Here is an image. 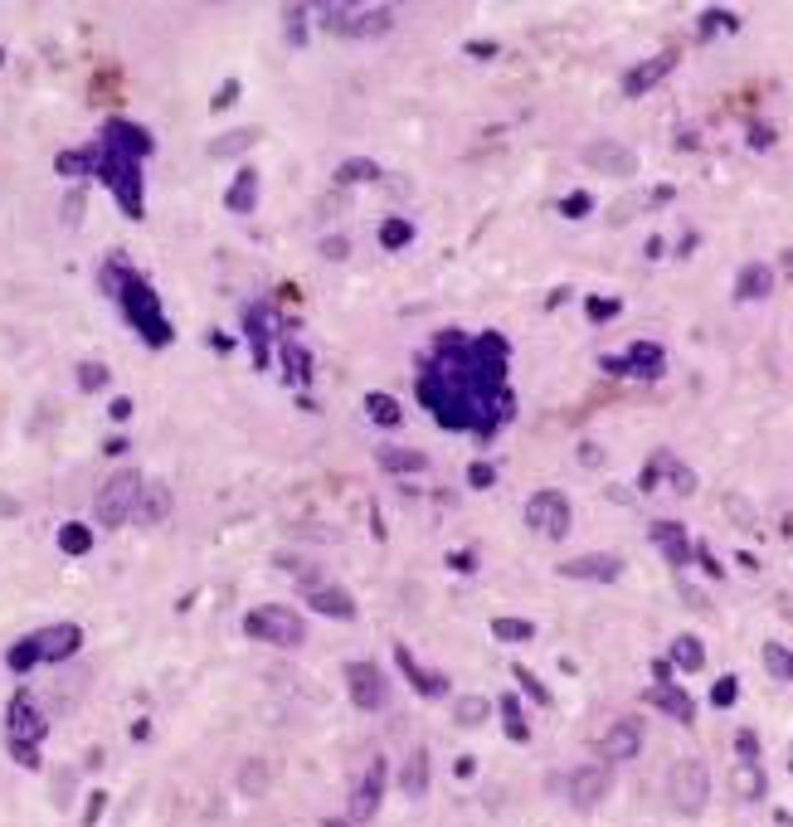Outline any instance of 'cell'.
Returning <instances> with one entry per match:
<instances>
[{"instance_id":"obj_1","label":"cell","mask_w":793,"mask_h":827,"mask_svg":"<svg viewBox=\"0 0 793 827\" xmlns=\"http://www.w3.org/2000/svg\"><path fill=\"white\" fill-rule=\"evenodd\" d=\"M78 643H84V633H78V623H54V628H39V633H29L25 643H15L5 653L10 671H29L35 662H64L78 653Z\"/></svg>"},{"instance_id":"obj_2","label":"cell","mask_w":793,"mask_h":827,"mask_svg":"<svg viewBox=\"0 0 793 827\" xmlns=\"http://www.w3.org/2000/svg\"><path fill=\"white\" fill-rule=\"evenodd\" d=\"M112 293L122 297V307H127L132 326H137L141 336L151 341V346H166V341H171V326H166V317H161V302H156V293H151V283H141L137 273H122V283L112 287Z\"/></svg>"},{"instance_id":"obj_3","label":"cell","mask_w":793,"mask_h":827,"mask_svg":"<svg viewBox=\"0 0 793 827\" xmlns=\"http://www.w3.org/2000/svg\"><path fill=\"white\" fill-rule=\"evenodd\" d=\"M141 487H147V478H141L137 468H122V472H112L108 482H102V492H98V502H92V511H98V521L108 526H122V521H132L137 516V502H141Z\"/></svg>"},{"instance_id":"obj_4","label":"cell","mask_w":793,"mask_h":827,"mask_svg":"<svg viewBox=\"0 0 793 827\" xmlns=\"http://www.w3.org/2000/svg\"><path fill=\"white\" fill-rule=\"evenodd\" d=\"M710 799V774L701 759H677L672 774H667V803H672L682 818H696Z\"/></svg>"},{"instance_id":"obj_5","label":"cell","mask_w":793,"mask_h":827,"mask_svg":"<svg viewBox=\"0 0 793 827\" xmlns=\"http://www.w3.org/2000/svg\"><path fill=\"white\" fill-rule=\"evenodd\" d=\"M244 628H249V638H259V643H273V647H302V638H307L302 618H297L287 604H263V608H253V614L244 618Z\"/></svg>"},{"instance_id":"obj_6","label":"cell","mask_w":793,"mask_h":827,"mask_svg":"<svg viewBox=\"0 0 793 827\" xmlns=\"http://www.w3.org/2000/svg\"><path fill=\"white\" fill-rule=\"evenodd\" d=\"M39 735H44V711L35 706L29 691H20V696L10 701V750H15V759L25 764V769L39 764V754H35Z\"/></svg>"},{"instance_id":"obj_7","label":"cell","mask_w":793,"mask_h":827,"mask_svg":"<svg viewBox=\"0 0 793 827\" xmlns=\"http://www.w3.org/2000/svg\"><path fill=\"white\" fill-rule=\"evenodd\" d=\"M570 516H574L570 496L555 492V487L535 492L531 502H526V521H531V531L550 535V541H565V535H570Z\"/></svg>"},{"instance_id":"obj_8","label":"cell","mask_w":793,"mask_h":827,"mask_svg":"<svg viewBox=\"0 0 793 827\" xmlns=\"http://www.w3.org/2000/svg\"><path fill=\"white\" fill-rule=\"evenodd\" d=\"M346 686H351V701L360 711H385L389 706V681L375 662H351V667H346Z\"/></svg>"},{"instance_id":"obj_9","label":"cell","mask_w":793,"mask_h":827,"mask_svg":"<svg viewBox=\"0 0 793 827\" xmlns=\"http://www.w3.org/2000/svg\"><path fill=\"white\" fill-rule=\"evenodd\" d=\"M609 789H613V769L609 764H580V769L570 774V803L580 813L599 808V803L609 799Z\"/></svg>"},{"instance_id":"obj_10","label":"cell","mask_w":793,"mask_h":827,"mask_svg":"<svg viewBox=\"0 0 793 827\" xmlns=\"http://www.w3.org/2000/svg\"><path fill=\"white\" fill-rule=\"evenodd\" d=\"M580 161L589 165V171H599V175H633L637 171V151L623 147V141H609V137L589 141V147L580 151Z\"/></svg>"},{"instance_id":"obj_11","label":"cell","mask_w":793,"mask_h":827,"mask_svg":"<svg viewBox=\"0 0 793 827\" xmlns=\"http://www.w3.org/2000/svg\"><path fill=\"white\" fill-rule=\"evenodd\" d=\"M677 64H682V54H677V49H657L653 59H643V64H633L623 74V92H628V98H643V92L657 88V83L672 74Z\"/></svg>"},{"instance_id":"obj_12","label":"cell","mask_w":793,"mask_h":827,"mask_svg":"<svg viewBox=\"0 0 793 827\" xmlns=\"http://www.w3.org/2000/svg\"><path fill=\"white\" fill-rule=\"evenodd\" d=\"M380 799H385V759H370L365 779H360V789L351 793V823H370L380 813Z\"/></svg>"},{"instance_id":"obj_13","label":"cell","mask_w":793,"mask_h":827,"mask_svg":"<svg viewBox=\"0 0 793 827\" xmlns=\"http://www.w3.org/2000/svg\"><path fill=\"white\" fill-rule=\"evenodd\" d=\"M599 750L609 754V759H633L637 750H643V720H633V716H623V720H613L609 730H604V740H599Z\"/></svg>"},{"instance_id":"obj_14","label":"cell","mask_w":793,"mask_h":827,"mask_svg":"<svg viewBox=\"0 0 793 827\" xmlns=\"http://www.w3.org/2000/svg\"><path fill=\"white\" fill-rule=\"evenodd\" d=\"M560 574L565 579H599V584H609V579L623 574V560L618 555H580V560H565L560 565Z\"/></svg>"},{"instance_id":"obj_15","label":"cell","mask_w":793,"mask_h":827,"mask_svg":"<svg viewBox=\"0 0 793 827\" xmlns=\"http://www.w3.org/2000/svg\"><path fill=\"white\" fill-rule=\"evenodd\" d=\"M307 604L326 618H356V598L346 594L341 584H312L307 589Z\"/></svg>"},{"instance_id":"obj_16","label":"cell","mask_w":793,"mask_h":827,"mask_svg":"<svg viewBox=\"0 0 793 827\" xmlns=\"http://www.w3.org/2000/svg\"><path fill=\"white\" fill-rule=\"evenodd\" d=\"M647 535H653L657 550H662L672 565H686V560H692V541H686V531H682L677 521H653V526H647Z\"/></svg>"},{"instance_id":"obj_17","label":"cell","mask_w":793,"mask_h":827,"mask_svg":"<svg viewBox=\"0 0 793 827\" xmlns=\"http://www.w3.org/2000/svg\"><path fill=\"white\" fill-rule=\"evenodd\" d=\"M171 487L166 482H147V487H141V502H137V516H132V521H141V526H161L171 516Z\"/></svg>"},{"instance_id":"obj_18","label":"cell","mask_w":793,"mask_h":827,"mask_svg":"<svg viewBox=\"0 0 793 827\" xmlns=\"http://www.w3.org/2000/svg\"><path fill=\"white\" fill-rule=\"evenodd\" d=\"M375 462L385 472H429V453H419V448H389V443H380Z\"/></svg>"},{"instance_id":"obj_19","label":"cell","mask_w":793,"mask_h":827,"mask_svg":"<svg viewBox=\"0 0 793 827\" xmlns=\"http://www.w3.org/2000/svg\"><path fill=\"white\" fill-rule=\"evenodd\" d=\"M769 287H774V268L769 263H745L735 277V297L740 302H755V297H765Z\"/></svg>"},{"instance_id":"obj_20","label":"cell","mask_w":793,"mask_h":827,"mask_svg":"<svg viewBox=\"0 0 793 827\" xmlns=\"http://www.w3.org/2000/svg\"><path fill=\"white\" fill-rule=\"evenodd\" d=\"M399 789L409 793V799H424L429 793V750L419 744V750H409L405 769H399Z\"/></svg>"},{"instance_id":"obj_21","label":"cell","mask_w":793,"mask_h":827,"mask_svg":"<svg viewBox=\"0 0 793 827\" xmlns=\"http://www.w3.org/2000/svg\"><path fill=\"white\" fill-rule=\"evenodd\" d=\"M395 662H399V667H405V677H409V686H414V691H424V696H443V691H448V681H443V677H434V671H424V667H419L409 647H395Z\"/></svg>"},{"instance_id":"obj_22","label":"cell","mask_w":793,"mask_h":827,"mask_svg":"<svg viewBox=\"0 0 793 827\" xmlns=\"http://www.w3.org/2000/svg\"><path fill=\"white\" fill-rule=\"evenodd\" d=\"M224 205H229L234 214H249L253 205H259V171H253V165H244V171L234 175V185H229V195H224Z\"/></svg>"},{"instance_id":"obj_23","label":"cell","mask_w":793,"mask_h":827,"mask_svg":"<svg viewBox=\"0 0 793 827\" xmlns=\"http://www.w3.org/2000/svg\"><path fill=\"white\" fill-rule=\"evenodd\" d=\"M389 25H395L389 5H360L356 10V25H351V39H375V35H385Z\"/></svg>"},{"instance_id":"obj_24","label":"cell","mask_w":793,"mask_h":827,"mask_svg":"<svg viewBox=\"0 0 793 827\" xmlns=\"http://www.w3.org/2000/svg\"><path fill=\"white\" fill-rule=\"evenodd\" d=\"M653 706H662L672 720H686L692 726V716H696V706H692V696L686 691H677L672 681H662V686H653Z\"/></svg>"},{"instance_id":"obj_25","label":"cell","mask_w":793,"mask_h":827,"mask_svg":"<svg viewBox=\"0 0 793 827\" xmlns=\"http://www.w3.org/2000/svg\"><path fill=\"white\" fill-rule=\"evenodd\" d=\"M259 141V127H239V132H224V137L210 141V157L214 161H229V157H244V151Z\"/></svg>"},{"instance_id":"obj_26","label":"cell","mask_w":793,"mask_h":827,"mask_svg":"<svg viewBox=\"0 0 793 827\" xmlns=\"http://www.w3.org/2000/svg\"><path fill=\"white\" fill-rule=\"evenodd\" d=\"M662 346H653V341H637L633 350H628V360L623 365L633 370V375H662Z\"/></svg>"},{"instance_id":"obj_27","label":"cell","mask_w":793,"mask_h":827,"mask_svg":"<svg viewBox=\"0 0 793 827\" xmlns=\"http://www.w3.org/2000/svg\"><path fill=\"white\" fill-rule=\"evenodd\" d=\"M672 662H677L682 671H701V667H706V647H701V638L682 633V638L672 643Z\"/></svg>"},{"instance_id":"obj_28","label":"cell","mask_w":793,"mask_h":827,"mask_svg":"<svg viewBox=\"0 0 793 827\" xmlns=\"http://www.w3.org/2000/svg\"><path fill=\"white\" fill-rule=\"evenodd\" d=\"M268 783H273V769H268L263 759H244V769H239V789L249 793V799H259V793H268Z\"/></svg>"},{"instance_id":"obj_29","label":"cell","mask_w":793,"mask_h":827,"mask_svg":"<svg viewBox=\"0 0 793 827\" xmlns=\"http://www.w3.org/2000/svg\"><path fill=\"white\" fill-rule=\"evenodd\" d=\"M765 671L774 681H793V647H784V643H765Z\"/></svg>"},{"instance_id":"obj_30","label":"cell","mask_w":793,"mask_h":827,"mask_svg":"<svg viewBox=\"0 0 793 827\" xmlns=\"http://www.w3.org/2000/svg\"><path fill=\"white\" fill-rule=\"evenodd\" d=\"M365 414H370V423H380V429H399V419H405L389 395H370L365 399Z\"/></svg>"},{"instance_id":"obj_31","label":"cell","mask_w":793,"mask_h":827,"mask_svg":"<svg viewBox=\"0 0 793 827\" xmlns=\"http://www.w3.org/2000/svg\"><path fill=\"white\" fill-rule=\"evenodd\" d=\"M492 633H497L501 643H531L535 623H531V618H492Z\"/></svg>"},{"instance_id":"obj_32","label":"cell","mask_w":793,"mask_h":827,"mask_svg":"<svg viewBox=\"0 0 793 827\" xmlns=\"http://www.w3.org/2000/svg\"><path fill=\"white\" fill-rule=\"evenodd\" d=\"M249 346L259 356V365L268 360V307H249Z\"/></svg>"},{"instance_id":"obj_33","label":"cell","mask_w":793,"mask_h":827,"mask_svg":"<svg viewBox=\"0 0 793 827\" xmlns=\"http://www.w3.org/2000/svg\"><path fill=\"white\" fill-rule=\"evenodd\" d=\"M283 360H287V380H302L312 375V356H307V346H297V341H283Z\"/></svg>"},{"instance_id":"obj_34","label":"cell","mask_w":793,"mask_h":827,"mask_svg":"<svg viewBox=\"0 0 793 827\" xmlns=\"http://www.w3.org/2000/svg\"><path fill=\"white\" fill-rule=\"evenodd\" d=\"M501 720H507V735L517 740V744L531 740V726L521 720V701H517V696H501Z\"/></svg>"},{"instance_id":"obj_35","label":"cell","mask_w":793,"mask_h":827,"mask_svg":"<svg viewBox=\"0 0 793 827\" xmlns=\"http://www.w3.org/2000/svg\"><path fill=\"white\" fill-rule=\"evenodd\" d=\"M356 10H360V5H326V10H322V29H332V35H351Z\"/></svg>"},{"instance_id":"obj_36","label":"cell","mask_w":793,"mask_h":827,"mask_svg":"<svg viewBox=\"0 0 793 827\" xmlns=\"http://www.w3.org/2000/svg\"><path fill=\"white\" fill-rule=\"evenodd\" d=\"M380 244H385V248L414 244V224H409V220H385V224H380Z\"/></svg>"},{"instance_id":"obj_37","label":"cell","mask_w":793,"mask_h":827,"mask_svg":"<svg viewBox=\"0 0 793 827\" xmlns=\"http://www.w3.org/2000/svg\"><path fill=\"white\" fill-rule=\"evenodd\" d=\"M380 175V165L375 161H365V157H356V161H346L341 171H336V185H356V181H375Z\"/></svg>"},{"instance_id":"obj_38","label":"cell","mask_w":793,"mask_h":827,"mask_svg":"<svg viewBox=\"0 0 793 827\" xmlns=\"http://www.w3.org/2000/svg\"><path fill=\"white\" fill-rule=\"evenodd\" d=\"M735 793L740 799H759V793H765V774H759L755 764H740L735 769Z\"/></svg>"},{"instance_id":"obj_39","label":"cell","mask_w":793,"mask_h":827,"mask_svg":"<svg viewBox=\"0 0 793 827\" xmlns=\"http://www.w3.org/2000/svg\"><path fill=\"white\" fill-rule=\"evenodd\" d=\"M487 701L482 696H462L458 701V711H453V720H458V726H482V720H487Z\"/></svg>"},{"instance_id":"obj_40","label":"cell","mask_w":793,"mask_h":827,"mask_svg":"<svg viewBox=\"0 0 793 827\" xmlns=\"http://www.w3.org/2000/svg\"><path fill=\"white\" fill-rule=\"evenodd\" d=\"M59 545H64L68 555H88V545H92L88 526H64V531H59Z\"/></svg>"},{"instance_id":"obj_41","label":"cell","mask_w":793,"mask_h":827,"mask_svg":"<svg viewBox=\"0 0 793 827\" xmlns=\"http://www.w3.org/2000/svg\"><path fill=\"white\" fill-rule=\"evenodd\" d=\"M511 671H517V681H521V686L531 691V701H535V706H550V691H545L541 681L531 677V667H511Z\"/></svg>"},{"instance_id":"obj_42","label":"cell","mask_w":793,"mask_h":827,"mask_svg":"<svg viewBox=\"0 0 793 827\" xmlns=\"http://www.w3.org/2000/svg\"><path fill=\"white\" fill-rule=\"evenodd\" d=\"M74 779H78L74 769L54 774V803H59V808H68V799H74Z\"/></svg>"},{"instance_id":"obj_43","label":"cell","mask_w":793,"mask_h":827,"mask_svg":"<svg viewBox=\"0 0 793 827\" xmlns=\"http://www.w3.org/2000/svg\"><path fill=\"white\" fill-rule=\"evenodd\" d=\"M735 696H740V681L735 677H720L716 686H710V701H716V706H730Z\"/></svg>"},{"instance_id":"obj_44","label":"cell","mask_w":793,"mask_h":827,"mask_svg":"<svg viewBox=\"0 0 793 827\" xmlns=\"http://www.w3.org/2000/svg\"><path fill=\"white\" fill-rule=\"evenodd\" d=\"M735 750H740V759H745V764H755V759H759V740H755V730H740V735H735Z\"/></svg>"},{"instance_id":"obj_45","label":"cell","mask_w":793,"mask_h":827,"mask_svg":"<svg viewBox=\"0 0 793 827\" xmlns=\"http://www.w3.org/2000/svg\"><path fill=\"white\" fill-rule=\"evenodd\" d=\"M492 478H497V472H492L487 462H472V472H468V482H472V487H492Z\"/></svg>"},{"instance_id":"obj_46","label":"cell","mask_w":793,"mask_h":827,"mask_svg":"<svg viewBox=\"0 0 793 827\" xmlns=\"http://www.w3.org/2000/svg\"><path fill=\"white\" fill-rule=\"evenodd\" d=\"M78 380H84V389H98L102 380H108V370H102V365H84V370H78Z\"/></svg>"},{"instance_id":"obj_47","label":"cell","mask_w":793,"mask_h":827,"mask_svg":"<svg viewBox=\"0 0 793 827\" xmlns=\"http://www.w3.org/2000/svg\"><path fill=\"white\" fill-rule=\"evenodd\" d=\"M78 214H84V190H74V195L64 200V220H68V224H78Z\"/></svg>"},{"instance_id":"obj_48","label":"cell","mask_w":793,"mask_h":827,"mask_svg":"<svg viewBox=\"0 0 793 827\" xmlns=\"http://www.w3.org/2000/svg\"><path fill=\"white\" fill-rule=\"evenodd\" d=\"M672 487H677V492H696V478H692V468H672Z\"/></svg>"},{"instance_id":"obj_49","label":"cell","mask_w":793,"mask_h":827,"mask_svg":"<svg viewBox=\"0 0 793 827\" xmlns=\"http://www.w3.org/2000/svg\"><path fill=\"white\" fill-rule=\"evenodd\" d=\"M589 205H594L589 195H570V200H565L560 210H565V214H589Z\"/></svg>"},{"instance_id":"obj_50","label":"cell","mask_w":793,"mask_h":827,"mask_svg":"<svg viewBox=\"0 0 793 827\" xmlns=\"http://www.w3.org/2000/svg\"><path fill=\"white\" fill-rule=\"evenodd\" d=\"M618 312V302H604V297H594V302H589V317H594V322H604V317H613Z\"/></svg>"},{"instance_id":"obj_51","label":"cell","mask_w":793,"mask_h":827,"mask_svg":"<svg viewBox=\"0 0 793 827\" xmlns=\"http://www.w3.org/2000/svg\"><path fill=\"white\" fill-rule=\"evenodd\" d=\"M322 253H326V258H346V239H326Z\"/></svg>"},{"instance_id":"obj_52","label":"cell","mask_w":793,"mask_h":827,"mask_svg":"<svg viewBox=\"0 0 793 827\" xmlns=\"http://www.w3.org/2000/svg\"><path fill=\"white\" fill-rule=\"evenodd\" d=\"M98 813H102V793H92V803H88V818H84V823L92 827V823H98Z\"/></svg>"},{"instance_id":"obj_53","label":"cell","mask_w":793,"mask_h":827,"mask_svg":"<svg viewBox=\"0 0 793 827\" xmlns=\"http://www.w3.org/2000/svg\"><path fill=\"white\" fill-rule=\"evenodd\" d=\"M322 827H351V823H336V818H326V823H322Z\"/></svg>"},{"instance_id":"obj_54","label":"cell","mask_w":793,"mask_h":827,"mask_svg":"<svg viewBox=\"0 0 793 827\" xmlns=\"http://www.w3.org/2000/svg\"><path fill=\"white\" fill-rule=\"evenodd\" d=\"M784 268H789V273H793V248H789V253H784Z\"/></svg>"}]
</instances>
